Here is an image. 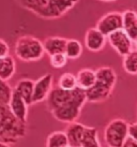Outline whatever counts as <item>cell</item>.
I'll return each instance as SVG.
<instances>
[{"label":"cell","mask_w":137,"mask_h":147,"mask_svg":"<svg viewBox=\"0 0 137 147\" xmlns=\"http://www.w3.org/2000/svg\"><path fill=\"white\" fill-rule=\"evenodd\" d=\"M117 83V74L110 67H101L95 70V82L85 90L87 102L101 103L110 98Z\"/></svg>","instance_id":"obj_1"},{"label":"cell","mask_w":137,"mask_h":147,"mask_svg":"<svg viewBox=\"0 0 137 147\" xmlns=\"http://www.w3.org/2000/svg\"><path fill=\"white\" fill-rule=\"evenodd\" d=\"M23 8L46 20L64 15L78 2V0H18Z\"/></svg>","instance_id":"obj_2"},{"label":"cell","mask_w":137,"mask_h":147,"mask_svg":"<svg viewBox=\"0 0 137 147\" xmlns=\"http://www.w3.org/2000/svg\"><path fill=\"white\" fill-rule=\"evenodd\" d=\"M87 102L86 92L84 89L76 87L73 91V96L65 102L50 111L55 118L63 123H70L79 118L81 110Z\"/></svg>","instance_id":"obj_3"},{"label":"cell","mask_w":137,"mask_h":147,"mask_svg":"<svg viewBox=\"0 0 137 147\" xmlns=\"http://www.w3.org/2000/svg\"><path fill=\"white\" fill-rule=\"evenodd\" d=\"M27 134V123L19 121L8 105H0V140L15 144Z\"/></svg>","instance_id":"obj_4"},{"label":"cell","mask_w":137,"mask_h":147,"mask_svg":"<svg viewBox=\"0 0 137 147\" xmlns=\"http://www.w3.org/2000/svg\"><path fill=\"white\" fill-rule=\"evenodd\" d=\"M16 57L24 62L39 61L45 55L43 43L38 38L25 34L17 39L14 46Z\"/></svg>","instance_id":"obj_5"},{"label":"cell","mask_w":137,"mask_h":147,"mask_svg":"<svg viewBox=\"0 0 137 147\" xmlns=\"http://www.w3.org/2000/svg\"><path fill=\"white\" fill-rule=\"evenodd\" d=\"M128 135V123L122 118H115L105 127L104 141L109 147H122Z\"/></svg>","instance_id":"obj_6"},{"label":"cell","mask_w":137,"mask_h":147,"mask_svg":"<svg viewBox=\"0 0 137 147\" xmlns=\"http://www.w3.org/2000/svg\"><path fill=\"white\" fill-rule=\"evenodd\" d=\"M107 40L118 55L122 57L132 51H137L136 41H133L122 28L109 33L107 36Z\"/></svg>","instance_id":"obj_7"},{"label":"cell","mask_w":137,"mask_h":147,"mask_svg":"<svg viewBox=\"0 0 137 147\" xmlns=\"http://www.w3.org/2000/svg\"><path fill=\"white\" fill-rule=\"evenodd\" d=\"M52 87H54V76L50 73L45 74L39 80H36L33 85L31 105L45 101Z\"/></svg>","instance_id":"obj_8"},{"label":"cell","mask_w":137,"mask_h":147,"mask_svg":"<svg viewBox=\"0 0 137 147\" xmlns=\"http://www.w3.org/2000/svg\"><path fill=\"white\" fill-rule=\"evenodd\" d=\"M95 28L107 37L109 33L122 28V14L118 11L106 13L97 21Z\"/></svg>","instance_id":"obj_9"},{"label":"cell","mask_w":137,"mask_h":147,"mask_svg":"<svg viewBox=\"0 0 137 147\" xmlns=\"http://www.w3.org/2000/svg\"><path fill=\"white\" fill-rule=\"evenodd\" d=\"M8 106L15 118H17L21 123H27L29 105L14 89H13L12 96H11V99L9 101Z\"/></svg>","instance_id":"obj_10"},{"label":"cell","mask_w":137,"mask_h":147,"mask_svg":"<svg viewBox=\"0 0 137 147\" xmlns=\"http://www.w3.org/2000/svg\"><path fill=\"white\" fill-rule=\"evenodd\" d=\"M107 37L97 28H89L85 34V45L91 52H100L105 47Z\"/></svg>","instance_id":"obj_11"},{"label":"cell","mask_w":137,"mask_h":147,"mask_svg":"<svg viewBox=\"0 0 137 147\" xmlns=\"http://www.w3.org/2000/svg\"><path fill=\"white\" fill-rule=\"evenodd\" d=\"M122 14V29L133 41H137V14L134 10H125Z\"/></svg>","instance_id":"obj_12"},{"label":"cell","mask_w":137,"mask_h":147,"mask_svg":"<svg viewBox=\"0 0 137 147\" xmlns=\"http://www.w3.org/2000/svg\"><path fill=\"white\" fill-rule=\"evenodd\" d=\"M85 125L81 123L72 121L70 123L65 129V134L68 136V147H81V140L84 133Z\"/></svg>","instance_id":"obj_13"},{"label":"cell","mask_w":137,"mask_h":147,"mask_svg":"<svg viewBox=\"0 0 137 147\" xmlns=\"http://www.w3.org/2000/svg\"><path fill=\"white\" fill-rule=\"evenodd\" d=\"M33 85H34V81L31 78H21L13 88L21 98L24 99L28 105H31Z\"/></svg>","instance_id":"obj_14"},{"label":"cell","mask_w":137,"mask_h":147,"mask_svg":"<svg viewBox=\"0 0 137 147\" xmlns=\"http://www.w3.org/2000/svg\"><path fill=\"white\" fill-rule=\"evenodd\" d=\"M16 71V62L9 54L4 57H0V78L10 81Z\"/></svg>","instance_id":"obj_15"},{"label":"cell","mask_w":137,"mask_h":147,"mask_svg":"<svg viewBox=\"0 0 137 147\" xmlns=\"http://www.w3.org/2000/svg\"><path fill=\"white\" fill-rule=\"evenodd\" d=\"M42 43H43V49H44L45 54L52 55L55 53L64 52L66 39L62 37H48Z\"/></svg>","instance_id":"obj_16"},{"label":"cell","mask_w":137,"mask_h":147,"mask_svg":"<svg viewBox=\"0 0 137 147\" xmlns=\"http://www.w3.org/2000/svg\"><path fill=\"white\" fill-rule=\"evenodd\" d=\"M75 76H76L77 87L84 90L89 89L95 82V71L89 68L79 70Z\"/></svg>","instance_id":"obj_17"},{"label":"cell","mask_w":137,"mask_h":147,"mask_svg":"<svg viewBox=\"0 0 137 147\" xmlns=\"http://www.w3.org/2000/svg\"><path fill=\"white\" fill-rule=\"evenodd\" d=\"M100 139L99 131L94 127L85 126L84 133L81 140V147H100Z\"/></svg>","instance_id":"obj_18"},{"label":"cell","mask_w":137,"mask_h":147,"mask_svg":"<svg viewBox=\"0 0 137 147\" xmlns=\"http://www.w3.org/2000/svg\"><path fill=\"white\" fill-rule=\"evenodd\" d=\"M64 54L66 55L68 59H78L83 54V45L78 40L75 39H66L64 47Z\"/></svg>","instance_id":"obj_19"},{"label":"cell","mask_w":137,"mask_h":147,"mask_svg":"<svg viewBox=\"0 0 137 147\" xmlns=\"http://www.w3.org/2000/svg\"><path fill=\"white\" fill-rule=\"evenodd\" d=\"M47 147H68V136L65 131H55L47 136L46 140Z\"/></svg>","instance_id":"obj_20"},{"label":"cell","mask_w":137,"mask_h":147,"mask_svg":"<svg viewBox=\"0 0 137 147\" xmlns=\"http://www.w3.org/2000/svg\"><path fill=\"white\" fill-rule=\"evenodd\" d=\"M123 69L130 75H136L137 73V51H132L123 56L122 61Z\"/></svg>","instance_id":"obj_21"},{"label":"cell","mask_w":137,"mask_h":147,"mask_svg":"<svg viewBox=\"0 0 137 147\" xmlns=\"http://www.w3.org/2000/svg\"><path fill=\"white\" fill-rule=\"evenodd\" d=\"M57 86H58L59 88H61V89H64V90L74 89V88L77 87L76 76H75L74 74L70 73V72L63 73L62 75H60V78L58 80Z\"/></svg>","instance_id":"obj_22"},{"label":"cell","mask_w":137,"mask_h":147,"mask_svg":"<svg viewBox=\"0 0 137 147\" xmlns=\"http://www.w3.org/2000/svg\"><path fill=\"white\" fill-rule=\"evenodd\" d=\"M12 92L13 88L8 81L0 78V105H8Z\"/></svg>","instance_id":"obj_23"},{"label":"cell","mask_w":137,"mask_h":147,"mask_svg":"<svg viewBox=\"0 0 137 147\" xmlns=\"http://www.w3.org/2000/svg\"><path fill=\"white\" fill-rule=\"evenodd\" d=\"M68 57L64 54V52L61 53H55L52 55H49V62L50 65L55 69H61L66 65L68 63Z\"/></svg>","instance_id":"obj_24"},{"label":"cell","mask_w":137,"mask_h":147,"mask_svg":"<svg viewBox=\"0 0 137 147\" xmlns=\"http://www.w3.org/2000/svg\"><path fill=\"white\" fill-rule=\"evenodd\" d=\"M10 54V46L7 42L0 39V57H4Z\"/></svg>","instance_id":"obj_25"},{"label":"cell","mask_w":137,"mask_h":147,"mask_svg":"<svg viewBox=\"0 0 137 147\" xmlns=\"http://www.w3.org/2000/svg\"><path fill=\"white\" fill-rule=\"evenodd\" d=\"M137 146V139H134L130 135H126V138L124 139L123 143H122V147H134Z\"/></svg>","instance_id":"obj_26"},{"label":"cell","mask_w":137,"mask_h":147,"mask_svg":"<svg viewBox=\"0 0 137 147\" xmlns=\"http://www.w3.org/2000/svg\"><path fill=\"white\" fill-rule=\"evenodd\" d=\"M128 135L132 136L134 139H137V123H128Z\"/></svg>","instance_id":"obj_27"},{"label":"cell","mask_w":137,"mask_h":147,"mask_svg":"<svg viewBox=\"0 0 137 147\" xmlns=\"http://www.w3.org/2000/svg\"><path fill=\"white\" fill-rule=\"evenodd\" d=\"M14 144L13 143H10V142H5V141H2V140H0V147H10V146H13Z\"/></svg>","instance_id":"obj_28"},{"label":"cell","mask_w":137,"mask_h":147,"mask_svg":"<svg viewBox=\"0 0 137 147\" xmlns=\"http://www.w3.org/2000/svg\"><path fill=\"white\" fill-rule=\"evenodd\" d=\"M101 1H105V2H110V1H115V0H101Z\"/></svg>","instance_id":"obj_29"}]
</instances>
